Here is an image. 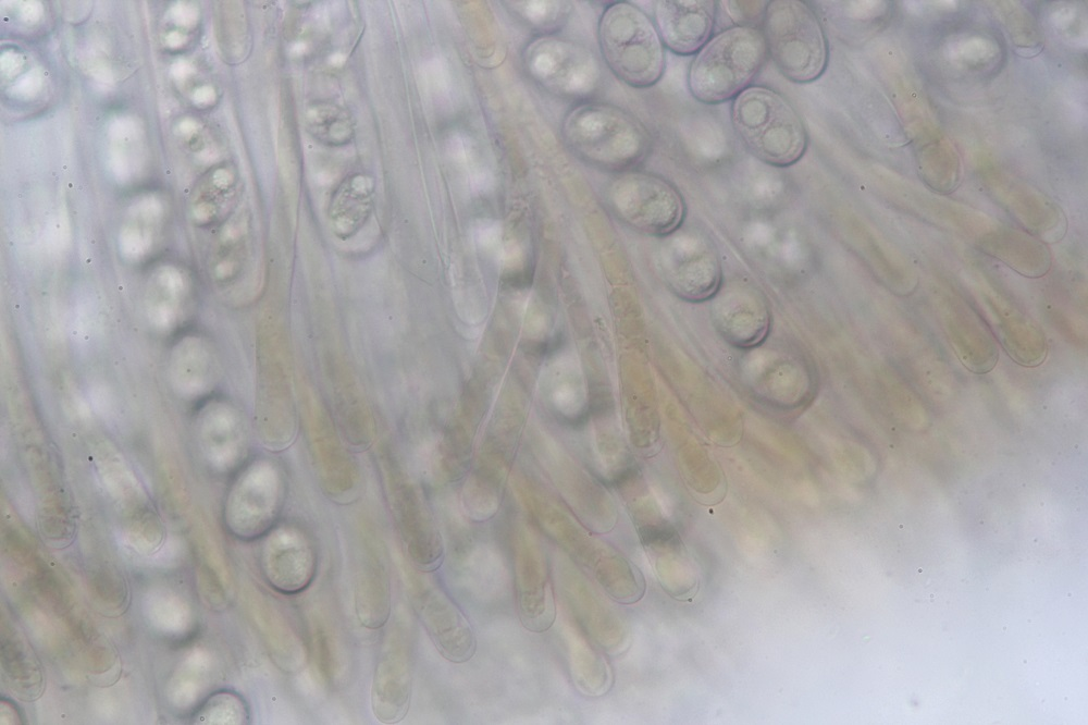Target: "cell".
Returning <instances> with one entry per match:
<instances>
[{
    "label": "cell",
    "instance_id": "6da1fadb",
    "mask_svg": "<svg viewBox=\"0 0 1088 725\" xmlns=\"http://www.w3.org/2000/svg\"><path fill=\"white\" fill-rule=\"evenodd\" d=\"M561 138L580 159L611 170L639 164L652 145L650 132L638 118L615 105L590 100L567 112Z\"/></svg>",
    "mask_w": 1088,
    "mask_h": 725
},
{
    "label": "cell",
    "instance_id": "7a4b0ae2",
    "mask_svg": "<svg viewBox=\"0 0 1088 725\" xmlns=\"http://www.w3.org/2000/svg\"><path fill=\"white\" fill-rule=\"evenodd\" d=\"M730 119L744 148L759 161L789 167L805 153L806 127L792 105L772 88L752 85L732 99Z\"/></svg>",
    "mask_w": 1088,
    "mask_h": 725
},
{
    "label": "cell",
    "instance_id": "3957f363",
    "mask_svg": "<svg viewBox=\"0 0 1088 725\" xmlns=\"http://www.w3.org/2000/svg\"><path fill=\"white\" fill-rule=\"evenodd\" d=\"M768 53L759 27L734 25L712 36L694 54L688 87L705 105L730 101L752 86Z\"/></svg>",
    "mask_w": 1088,
    "mask_h": 725
},
{
    "label": "cell",
    "instance_id": "277c9868",
    "mask_svg": "<svg viewBox=\"0 0 1088 725\" xmlns=\"http://www.w3.org/2000/svg\"><path fill=\"white\" fill-rule=\"evenodd\" d=\"M597 38L604 62L625 84L647 88L662 78L665 47L654 22L635 4H608L598 20Z\"/></svg>",
    "mask_w": 1088,
    "mask_h": 725
},
{
    "label": "cell",
    "instance_id": "5b68a950",
    "mask_svg": "<svg viewBox=\"0 0 1088 725\" xmlns=\"http://www.w3.org/2000/svg\"><path fill=\"white\" fill-rule=\"evenodd\" d=\"M767 53L783 77L794 84L817 81L828 64V42L814 10L801 0H774L761 28Z\"/></svg>",
    "mask_w": 1088,
    "mask_h": 725
},
{
    "label": "cell",
    "instance_id": "8992f818",
    "mask_svg": "<svg viewBox=\"0 0 1088 725\" xmlns=\"http://www.w3.org/2000/svg\"><path fill=\"white\" fill-rule=\"evenodd\" d=\"M523 66L546 91L564 99L584 101L601 85L602 71L584 45L553 34L531 40L523 50Z\"/></svg>",
    "mask_w": 1088,
    "mask_h": 725
},
{
    "label": "cell",
    "instance_id": "52a82bcc",
    "mask_svg": "<svg viewBox=\"0 0 1088 725\" xmlns=\"http://www.w3.org/2000/svg\"><path fill=\"white\" fill-rule=\"evenodd\" d=\"M400 573L408 600L441 655L454 663L469 661L475 637L456 602L431 574L404 563Z\"/></svg>",
    "mask_w": 1088,
    "mask_h": 725
},
{
    "label": "cell",
    "instance_id": "ba28073f",
    "mask_svg": "<svg viewBox=\"0 0 1088 725\" xmlns=\"http://www.w3.org/2000/svg\"><path fill=\"white\" fill-rule=\"evenodd\" d=\"M610 200L632 228L657 236L676 232L685 216L681 194L668 181L643 172H628L610 187Z\"/></svg>",
    "mask_w": 1088,
    "mask_h": 725
},
{
    "label": "cell",
    "instance_id": "9c48e42d",
    "mask_svg": "<svg viewBox=\"0 0 1088 725\" xmlns=\"http://www.w3.org/2000/svg\"><path fill=\"white\" fill-rule=\"evenodd\" d=\"M284 486L277 469L268 462L249 466L235 480L224 507L230 531L242 539L265 533L275 521L283 502Z\"/></svg>",
    "mask_w": 1088,
    "mask_h": 725
},
{
    "label": "cell",
    "instance_id": "30bf717a",
    "mask_svg": "<svg viewBox=\"0 0 1088 725\" xmlns=\"http://www.w3.org/2000/svg\"><path fill=\"white\" fill-rule=\"evenodd\" d=\"M412 639L409 625L397 616L385 632L371 686V709L383 724L401 721L412 690Z\"/></svg>",
    "mask_w": 1088,
    "mask_h": 725
},
{
    "label": "cell",
    "instance_id": "8fae6325",
    "mask_svg": "<svg viewBox=\"0 0 1088 725\" xmlns=\"http://www.w3.org/2000/svg\"><path fill=\"white\" fill-rule=\"evenodd\" d=\"M670 235L660 253V268L668 286L687 302L710 299L721 280L715 246L698 232Z\"/></svg>",
    "mask_w": 1088,
    "mask_h": 725
},
{
    "label": "cell",
    "instance_id": "7c38bea8",
    "mask_svg": "<svg viewBox=\"0 0 1088 725\" xmlns=\"http://www.w3.org/2000/svg\"><path fill=\"white\" fill-rule=\"evenodd\" d=\"M557 585L566 613L601 650L610 654L625 651L628 625L591 580L573 568H561Z\"/></svg>",
    "mask_w": 1088,
    "mask_h": 725
},
{
    "label": "cell",
    "instance_id": "4fadbf2b",
    "mask_svg": "<svg viewBox=\"0 0 1088 725\" xmlns=\"http://www.w3.org/2000/svg\"><path fill=\"white\" fill-rule=\"evenodd\" d=\"M710 300L713 322L731 345L749 348L758 345L768 334L769 308L754 285L743 281L720 284Z\"/></svg>",
    "mask_w": 1088,
    "mask_h": 725
},
{
    "label": "cell",
    "instance_id": "5bb4252c",
    "mask_svg": "<svg viewBox=\"0 0 1088 725\" xmlns=\"http://www.w3.org/2000/svg\"><path fill=\"white\" fill-rule=\"evenodd\" d=\"M260 565L268 585L283 594L305 591L317 572L314 550L298 528L282 526L272 530L262 544Z\"/></svg>",
    "mask_w": 1088,
    "mask_h": 725
},
{
    "label": "cell",
    "instance_id": "9a60e30c",
    "mask_svg": "<svg viewBox=\"0 0 1088 725\" xmlns=\"http://www.w3.org/2000/svg\"><path fill=\"white\" fill-rule=\"evenodd\" d=\"M384 477L391 511L409 556L421 566L435 564L442 545L417 490L398 469L387 467Z\"/></svg>",
    "mask_w": 1088,
    "mask_h": 725
},
{
    "label": "cell",
    "instance_id": "2e32d148",
    "mask_svg": "<svg viewBox=\"0 0 1088 725\" xmlns=\"http://www.w3.org/2000/svg\"><path fill=\"white\" fill-rule=\"evenodd\" d=\"M717 2L713 0H659L655 26L665 48L678 56H694L712 37Z\"/></svg>",
    "mask_w": 1088,
    "mask_h": 725
},
{
    "label": "cell",
    "instance_id": "e0dca14e",
    "mask_svg": "<svg viewBox=\"0 0 1088 725\" xmlns=\"http://www.w3.org/2000/svg\"><path fill=\"white\" fill-rule=\"evenodd\" d=\"M518 616L532 632L548 630L556 618L553 580L543 557L532 548H522L515 568Z\"/></svg>",
    "mask_w": 1088,
    "mask_h": 725
},
{
    "label": "cell",
    "instance_id": "ac0fdd59",
    "mask_svg": "<svg viewBox=\"0 0 1088 725\" xmlns=\"http://www.w3.org/2000/svg\"><path fill=\"white\" fill-rule=\"evenodd\" d=\"M246 600L252 622L274 664L286 673L300 671L307 662V648L288 618L259 590H250Z\"/></svg>",
    "mask_w": 1088,
    "mask_h": 725
},
{
    "label": "cell",
    "instance_id": "d6986e66",
    "mask_svg": "<svg viewBox=\"0 0 1088 725\" xmlns=\"http://www.w3.org/2000/svg\"><path fill=\"white\" fill-rule=\"evenodd\" d=\"M562 630L570 677L577 689L589 697L606 695L613 686V673L601 649L565 612Z\"/></svg>",
    "mask_w": 1088,
    "mask_h": 725
},
{
    "label": "cell",
    "instance_id": "ffe728a7",
    "mask_svg": "<svg viewBox=\"0 0 1088 725\" xmlns=\"http://www.w3.org/2000/svg\"><path fill=\"white\" fill-rule=\"evenodd\" d=\"M354 599L362 626L378 629L386 624L391 614V585L385 562L375 548L366 551L357 567Z\"/></svg>",
    "mask_w": 1088,
    "mask_h": 725
},
{
    "label": "cell",
    "instance_id": "44dd1931",
    "mask_svg": "<svg viewBox=\"0 0 1088 725\" xmlns=\"http://www.w3.org/2000/svg\"><path fill=\"white\" fill-rule=\"evenodd\" d=\"M195 720L201 724H246L248 709L239 695L221 690L212 693L201 704Z\"/></svg>",
    "mask_w": 1088,
    "mask_h": 725
},
{
    "label": "cell",
    "instance_id": "7402d4cb",
    "mask_svg": "<svg viewBox=\"0 0 1088 725\" xmlns=\"http://www.w3.org/2000/svg\"><path fill=\"white\" fill-rule=\"evenodd\" d=\"M313 655L320 675L326 681H334L339 669L338 651L332 631L323 619L314 617L311 623Z\"/></svg>",
    "mask_w": 1088,
    "mask_h": 725
},
{
    "label": "cell",
    "instance_id": "603a6c76",
    "mask_svg": "<svg viewBox=\"0 0 1088 725\" xmlns=\"http://www.w3.org/2000/svg\"><path fill=\"white\" fill-rule=\"evenodd\" d=\"M517 4L524 20L542 28L553 27L567 16L568 5L560 1H523Z\"/></svg>",
    "mask_w": 1088,
    "mask_h": 725
}]
</instances>
